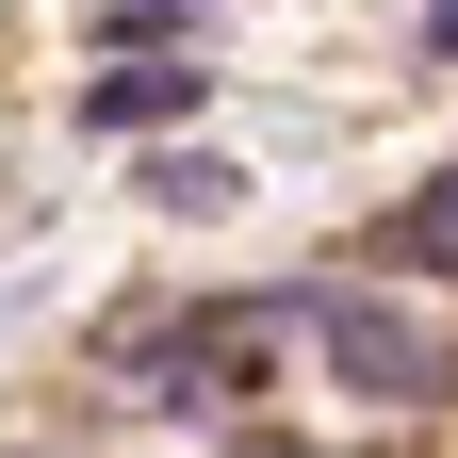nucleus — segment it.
Here are the masks:
<instances>
[{"label": "nucleus", "instance_id": "1", "mask_svg": "<svg viewBox=\"0 0 458 458\" xmlns=\"http://www.w3.org/2000/svg\"><path fill=\"white\" fill-rule=\"evenodd\" d=\"M295 327L377 410H458V311H426V295H295Z\"/></svg>", "mask_w": 458, "mask_h": 458}, {"label": "nucleus", "instance_id": "2", "mask_svg": "<svg viewBox=\"0 0 458 458\" xmlns=\"http://www.w3.org/2000/svg\"><path fill=\"white\" fill-rule=\"evenodd\" d=\"M295 311V295H246V311H213V327H131L114 344V377L148 393V410H229V393L262 377V327Z\"/></svg>", "mask_w": 458, "mask_h": 458}, {"label": "nucleus", "instance_id": "3", "mask_svg": "<svg viewBox=\"0 0 458 458\" xmlns=\"http://www.w3.org/2000/svg\"><path fill=\"white\" fill-rule=\"evenodd\" d=\"M197 98H213L197 49H131V66H98V82H82V131H164V114H197Z\"/></svg>", "mask_w": 458, "mask_h": 458}, {"label": "nucleus", "instance_id": "4", "mask_svg": "<svg viewBox=\"0 0 458 458\" xmlns=\"http://www.w3.org/2000/svg\"><path fill=\"white\" fill-rule=\"evenodd\" d=\"M148 213L229 229V213H246V164H229V148H148Z\"/></svg>", "mask_w": 458, "mask_h": 458}, {"label": "nucleus", "instance_id": "5", "mask_svg": "<svg viewBox=\"0 0 458 458\" xmlns=\"http://www.w3.org/2000/svg\"><path fill=\"white\" fill-rule=\"evenodd\" d=\"M197 17H213V0H98V49H114V66H131V49H197Z\"/></svg>", "mask_w": 458, "mask_h": 458}, {"label": "nucleus", "instance_id": "6", "mask_svg": "<svg viewBox=\"0 0 458 458\" xmlns=\"http://www.w3.org/2000/svg\"><path fill=\"white\" fill-rule=\"evenodd\" d=\"M377 246H393V262H458V164L393 197V229H377Z\"/></svg>", "mask_w": 458, "mask_h": 458}, {"label": "nucleus", "instance_id": "7", "mask_svg": "<svg viewBox=\"0 0 458 458\" xmlns=\"http://www.w3.org/2000/svg\"><path fill=\"white\" fill-rule=\"evenodd\" d=\"M426 49H442V66H458V0H426Z\"/></svg>", "mask_w": 458, "mask_h": 458}]
</instances>
